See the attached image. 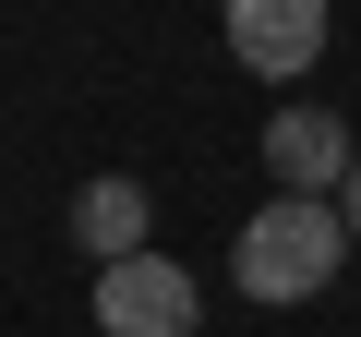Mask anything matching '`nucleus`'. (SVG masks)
I'll return each instance as SVG.
<instances>
[{"instance_id": "f257e3e1", "label": "nucleus", "mask_w": 361, "mask_h": 337, "mask_svg": "<svg viewBox=\"0 0 361 337\" xmlns=\"http://www.w3.org/2000/svg\"><path fill=\"white\" fill-rule=\"evenodd\" d=\"M349 253H361V241H349L337 193H277V205L241 217V241H229V289H241V301H325Z\"/></svg>"}, {"instance_id": "7ed1b4c3", "label": "nucleus", "mask_w": 361, "mask_h": 337, "mask_svg": "<svg viewBox=\"0 0 361 337\" xmlns=\"http://www.w3.org/2000/svg\"><path fill=\"white\" fill-rule=\"evenodd\" d=\"M217 13H229V49H241V73H265V85H301V73L325 61L337 0H217Z\"/></svg>"}, {"instance_id": "423d86ee", "label": "nucleus", "mask_w": 361, "mask_h": 337, "mask_svg": "<svg viewBox=\"0 0 361 337\" xmlns=\"http://www.w3.org/2000/svg\"><path fill=\"white\" fill-rule=\"evenodd\" d=\"M337 217H349V241H361V168H349V181H337Z\"/></svg>"}, {"instance_id": "f03ea898", "label": "nucleus", "mask_w": 361, "mask_h": 337, "mask_svg": "<svg viewBox=\"0 0 361 337\" xmlns=\"http://www.w3.org/2000/svg\"><path fill=\"white\" fill-rule=\"evenodd\" d=\"M193 325H205L193 265H169V253H121V265H97V337H193Z\"/></svg>"}, {"instance_id": "20e7f679", "label": "nucleus", "mask_w": 361, "mask_h": 337, "mask_svg": "<svg viewBox=\"0 0 361 337\" xmlns=\"http://www.w3.org/2000/svg\"><path fill=\"white\" fill-rule=\"evenodd\" d=\"M265 168H277V193H337L349 168H361V145H349L337 109H301V97H289V109L265 121Z\"/></svg>"}, {"instance_id": "39448f33", "label": "nucleus", "mask_w": 361, "mask_h": 337, "mask_svg": "<svg viewBox=\"0 0 361 337\" xmlns=\"http://www.w3.org/2000/svg\"><path fill=\"white\" fill-rule=\"evenodd\" d=\"M145 229H157V193H145V181H121V168H109V181H85V193H73V241H85L97 265H121V253H145Z\"/></svg>"}]
</instances>
